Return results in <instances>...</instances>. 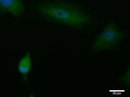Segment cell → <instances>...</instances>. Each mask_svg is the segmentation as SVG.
Returning a JSON list of instances; mask_svg holds the SVG:
<instances>
[{
  "mask_svg": "<svg viewBox=\"0 0 130 97\" xmlns=\"http://www.w3.org/2000/svg\"><path fill=\"white\" fill-rule=\"evenodd\" d=\"M36 10L45 20L54 23L80 28L92 22V17L81 7L73 3L55 1L41 2Z\"/></svg>",
  "mask_w": 130,
  "mask_h": 97,
  "instance_id": "1",
  "label": "cell"
},
{
  "mask_svg": "<svg viewBox=\"0 0 130 97\" xmlns=\"http://www.w3.org/2000/svg\"><path fill=\"white\" fill-rule=\"evenodd\" d=\"M123 38V33L115 23L106 26L94 39L91 51L98 53L117 47Z\"/></svg>",
  "mask_w": 130,
  "mask_h": 97,
  "instance_id": "2",
  "label": "cell"
},
{
  "mask_svg": "<svg viewBox=\"0 0 130 97\" xmlns=\"http://www.w3.org/2000/svg\"><path fill=\"white\" fill-rule=\"evenodd\" d=\"M0 11L20 17L25 13V7L22 0H0Z\"/></svg>",
  "mask_w": 130,
  "mask_h": 97,
  "instance_id": "3",
  "label": "cell"
},
{
  "mask_svg": "<svg viewBox=\"0 0 130 97\" xmlns=\"http://www.w3.org/2000/svg\"><path fill=\"white\" fill-rule=\"evenodd\" d=\"M32 66V60L30 53H27L25 56H23L18 63V71L23 76H26L31 70Z\"/></svg>",
  "mask_w": 130,
  "mask_h": 97,
  "instance_id": "4",
  "label": "cell"
},
{
  "mask_svg": "<svg viewBox=\"0 0 130 97\" xmlns=\"http://www.w3.org/2000/svg\"><path fill=\"white\" fill-rule=\"evenodd\" d=\"M129 70H128L126 71V73H125L123 74V76L120 79V82L123 85H126V86H129Z\"/></svg>",
  "mask_w": 130,
  "mask_h": 97,
  "instance_id": "5",
  "label": "cell"
}]
</instances>
